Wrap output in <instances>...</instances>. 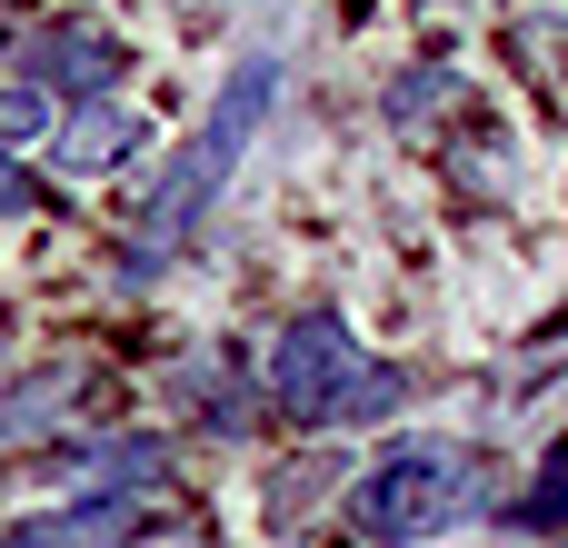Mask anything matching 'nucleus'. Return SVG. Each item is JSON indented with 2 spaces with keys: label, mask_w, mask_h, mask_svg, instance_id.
Instances as JSON below:
<instances>
[{
  "label": "nucleus",
  "mask_w": 568,
  "mask_h": 548,
  "mask_svg": "<svg viewBox=\"0 0 568 548\" xmlns=\"http://www.w3.org/2000/svg\"><path fill=\"white\" fill-rule=\"evenodd\" d=\"M489 459L479 449H449V439H399L389 459H369L349 479V529L369 548H419V539H449L489 509Z\"/></svg>",
  "instance_id": "1"
},
{
  "label": "nucleus",
  "mask_w": 568,
  "mask_h": 548,
  "mask_svg": "<svg viewBox=\"0 0 568 548\" xmlns=\"http://www.w3.org/2000/svg\"><path fill=\"white\" fill-rule=\"evenodd\" d=\"M270 399H280L290 429H369V419H389V409L409 399V379L379 369V359L349 339V319L320 300V309H300V319L270 339Z\"/></svg>",
  "instance_id": "2"
},
{
  "label": "nucleus",
  "mask_w": 568,
  "mask_h": 548,
  "mask_svg": "<svg viewBox=\"0 0 568 548\" xmlns=\"http://www.w3.org/2000/svg\"><path fill=\"white\" fill-rule=\"evenodd\" d=\"M270 90H280V70H270V60H240V70H230V90H220L210 130H200V140L180 150L170 190H160V200H150V220H140L150 240H180V230H190V220H200V210H210V200L230 190V170H240V150H250V130H260Z\"/></svg>",
  "instance_id": "3"
},
{
  "label": "nucleus",
  "mask_w": 568,
  "mask_h": 548,
  "mask_svg": "<svg viewBox=\"0 0 568 548\" xmlns=\"http://www.w3.org/2000/svg\"><path fill=\"white\" fill-rule=\"evenodd\" d=\"M160 519L150 489H90L70 509H40L20 529H0V548H140V529Z\"/></svg>",
  "instance_id": "4"
},
{
  "label": "nucleus",
  "mask_w": 568,
  "mask_h": 548,
  "mask_svg": "<svg viewBox=\"0 0 568 548\" xmlns=\"http://www.w3.org/2000/svg\"><path fill=\"white\" fill-rule=\"evenodd\" d=\"M20 60H30V80L50 90V100H110L120 80H130V40H110V30H30V40H10Z\"/></svg>",
  "instance_id": "5"
},
{
  "label": "nucleus",
  "mask_w": 568,
  "mask_h": 548,
  "mask_svg": "<svg viewBox=\"0 0 568 548\" xmlns=\"http://www.w3.org/2000/svg\"><path fill=\"white\" fill-rule=\"evenodd\" d=\"M130 150H140V110L130 100H70V120L50 130V160L80 170V180L110 170V160H130Z\"/></svg>",
  "instance_id": "6"
},
{
  "label": "nucleus",
  "mask_w": 568,
  "mask_h": 548,
  "mask_svg": "<svg viewBox=\"0 0 568 548\" xmlns=\"http://www.w3.org/2000/svg\"><path fill=\"white\" fill-rule=\"evenodd\" d=\"M80 389H90L80 369H30V379H10V389H0V439H40Z\"/></svg>",
  "instance_id": "7"
},
{
  "label": "nucleus",
  "mask_w": 568,
  "mask_h": 548,
  "mask_svg": "<svg viewBox=\"0 0 568 548\" xmlns=\"http://www.w3.org/2000/svg\"><path fill=\"white\" fill-rule=\"evenodd\" d=\"M30 130H50V100L40 90H0V140H30Z\"/></svg>",
  "instance_id": "8"
},
{
  "label": "nucleus",
  "mask_w": 568,
  "mask_h": 548,
  "mask_svg": "<svg viewBox=\"0 0 568 548\" xmlns=\"http://www.w3.org/2000/svg\"><path fill=\"white\" fill-rule=\"evenodd\" d=\"M429 90H439V70H409V80L389 90V120H399V130H419V120H429Z\"/></svg>",
  "instance_id": "9"
},
{
  "label": "nucleus",
  "mask_w": 568,
  "mask_h": 548,
  "mask_svg": "<svg viewBox=\"0 0 568 548\" xmlns=\"http://www.w3.org/2000/svg\"><path fill=\"white\" fill-rule=\"evenodd\" d=\"M30 200H40V190H30V180H20V170L0 160V210H30Z\"/></svg>",
  "instance_id": "10"
},
{
  "label": "nucleus",
  "mask_w": 568,
  "mask_h": 548,
  "mask_svg": "<svg viewBox=\"0 0 568 548\" xmlns=\"http://www.w3.org/2000/svg\"><path fill=\"white\" fill-rule=\"evenodd\" d=\"M0 50H10V20H0Z\"/></svg>",
  "instance_id": "11"
}]
</instances>
